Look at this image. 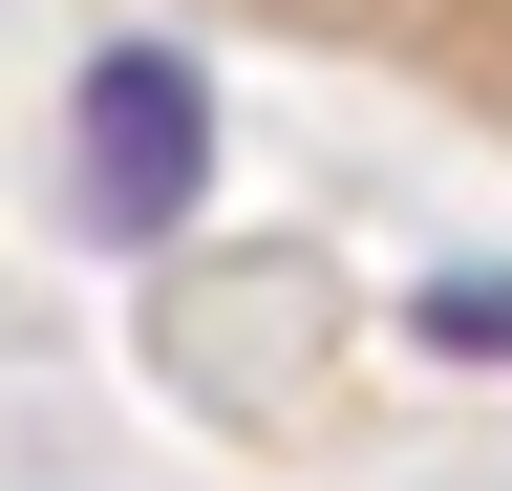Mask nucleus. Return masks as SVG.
Listing matches in <instances>:
<instances>
[{"instance_id":"2","label":"nucleus","mask_w":512,"mask_h":491,"mask_svg":"<svg viewBox=\"0 0 512 491\" xmlns=\"http://www.w3.org/2000/svg\"><path fill=\"white\" fill-rule=\"evenodd\" d=\"M406 321H427V363H512V278H427Z\"/></svg>"},{"instance_id":"1","label":"nucleus","mask_w":512,"mask_h":491,"mask_svg":"<svg viewBox=\"0 0 512 491\" xmlns=\"http://www.w3.org/2000/svg\"><path fill=\"white\" fill-rule=\"evenodd\" d=\"M64 193H86V235H192V193H214V86L171 65V43H107L86 107H64Z\"/></svg>"}]
</instances>
